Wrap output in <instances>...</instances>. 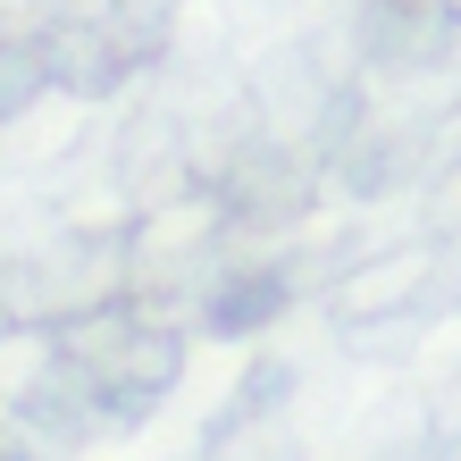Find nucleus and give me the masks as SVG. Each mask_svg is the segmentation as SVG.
<instances>
[{
	"label": "nucleus",
	"mask_w": 461,
	"mask_h": 461,
	"mask_svg": "<svg viewBox=\"0 0 461 461\" xmlns=\"http://www.w3.org/2000/svg\"><path fill=\"white\" fill-rule=\"evenodd\" d=\"M0 461H17V453H0Z\"/></svg>",
	"instance_id": "f257e3e1"
}]
</instances>
